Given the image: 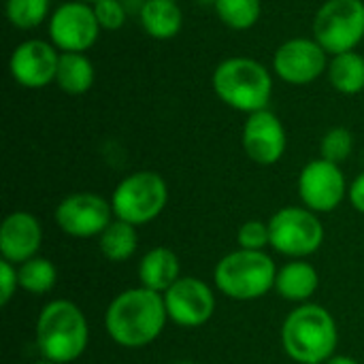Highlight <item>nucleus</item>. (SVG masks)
Here are the masks:
<instances>
[{
	"instance_id": "obj_15",
	"label": "nucleus",
	"mask_w": 364,
	"mask_h": 364,
	"mask_svg": "<svg viewBox=\"0 0 364 364\" xmlns=\"http://www.w3.org/2000/svg\"><path fill=\"white\" fill-rule=\"evenodd\" d=\"M243 149L256 164H275L286 151V130L271 111L250 113L243 128Z\"/></svg>"
},
{
	"instance_id": "obj_20",
	"label": "nucleus",
	"mask_w": 364,
	"mask_h": 364,
	"mask_svg": "<svg viewBox=\"0 0 364 364\" xmlns=\"http://www.w3.org/2000/svg\"><path fill=\"white\" fill-rule=\"evenodd\" d=\"M55 81L66 94H83L94 83V66L83 53L64 51L60 55Z\"/></svg>"
},
{
	"instance_id": "obj_2",
	"label": "nucleus",
	"mask_w": 364,
	"mask_h": 364,
	"mask_svg": "<svg viewBox=\"0 0 364 364\" xmlns=\"http://www.w3.org/2000/svg\"><path fill=\"white\" fill-rule=\"evenodd\" d=\"M339 343L333 316L314 303L296 307L282 326L284 352L299 364H326Z\"/></svg>"
},
{
	"instance_id": "obj_18",
	"label": "nucleus",
	"mask_w": 364,
	"mask_h": 364,
	"mask_svg": "<svg viewBox=\"0 0 364 364\" xmlns=\"http://www.w3.org/2000/svg\"><path fill=\"white\" fill-rule=\"evenodd\" d=\"M318 284H320L318 271L309 262L294 260L277 271L275 290L286 301L307 303V299H311L314 292L318 290Z\"/></svg>"
},
{
	"instance_id": "obj_14",
	"label": "nucleus",
	"mask_w": 364,
	"mask_h": 364,
	"mask_svg": "<svg viewBox=\"0 0 364 364\" xmlns=\"http://www.w3.org/2000/svg\"><path fill=\"white\" fill-rule=\"evenodd\" d=\"M58 64H60V55L55 53V49L45 41L32 38L21 43L13 51L9 68L19 85L38 90L51 83V79H55Z\"/></svg>"
},
{
	"instance_id": "obj_24",
	"label": "nucleus",
	"mask_w": 364,
	"mask_h": 364,
	"mask_svg": "<svg viewBox=\"0 0 364 364\" xmlns=\"http://www.w3.org/2000/svg\"><path fill=\"white\" fill-rule=\"evenodd\" d=\"M218 17L232 30H247L260 17V0H215Z\"/></svg>"
},
{
	"instance_id": "obj_4",
	"label": "nucleus",
	"mask_w": 364,
	"mask_h": 364,
	"mask_svg": "<svg viewBox=\"0 0 364 364\" xmlns=\"http://www.w3.org/2000/svg\"><path fill=\"white\" fill-rule=\"evenodd\" d=\"M213 90L218 98L224 100L228 107L245 113H256L267 109L273 92V81L269 70L260 62L250 58H230L215 68Z\"/></svg>"
},
{
	"instance_id": "obj_6",
	"label": "nucleus",
	"mask_w": 364,
	"mask_h": 364,
	"mask_svg": "<svg viewBox=\"0 0 364 364\" xmlns=\"http://www.w3.org/2000/svg\"><path fill=\"white\" fill-rule=\"evenodd\" d=\"M166 200V181L158 173L141 171L119 181L113 192L111 207L117 220H124L132 226H141L156 220L164 211Z\"/></svg>"
},
{
	"instance_id": "obj_8",
	"label": "nucleus",
	"mask_w": 364,
	"mask_h": 364,
	"mask_svg": "<svg viewBox=\"0 0 364 364\" xmlns=\"http://www.w3.org/2000/svg\"><path fill=\"white\" fill-rule=\"evenodd\" d=\"M271 247L290 258H305L320 250L324 243L322 222L307 207H284L271 222Z\"/></svg>"
},
{
	"instance_id": "obj_11",
	"label": "nucleus",
	"mask_w": 364,
	"mask_h": 364,
	"mask_svg": "<svg viewBox=\"0 0 364 364\" xmlns=\"http://www.w3.org/2000/svg\"><path fill=\"white\" fill-rule=\"evenodd\" d=\"M162 296L168 320L183 328L203 326L215 311V296L211 288L196 277H179Z\"/></svg>"
},
{
	"instance_id": "obj_3",
	"label": "nucleus",
	"mask_w": 364,
	"mask_h": 364,
	"mask_svg": "<svg viewBox=\"0 0 364 364\" xmlns=\"http://www.w3.org/2000/svg\"><path fill=\"white\" fill-rule=\"evenodd\" d=\"M87 320L70 301H51L36 320V346L45 360L68 364L87 348Z\"/></svg>"
},
{
	"instance_id": "obj_9",
	"label": "nucleus",
	"mask_w": 364,
	"mask_h": 364,
	"mask_svg": "<svg viewBox=\"0 0 364 364\" xmlns=\"http://www.w3.org/2000/svg\"><path fill=\"white\" fill-rule=\"evenodd\" d=\"M113 207L102 196L92 192H79L66 196L58 209H55V222L62 232L77 237V239H90L100 237L107 226L111 224Z\"/></svg>"
},
{
	"instance_id": "obj_32",
	"label": "nucleus",
	"mask_w": 364,
	"mask_h": 364,
	"mask_svg": "<svg viewBox=\"0 0 364 364\" xmlns=\"http://www.w3.org/2000/svg\"><path fill=\"white\" fill-rule=\"evenodd\" d=\"M79 2H85V4H87V2H94V4H96L98 0H79Z\"/></svg>"
},
{
	"instance_id": "obj_25",
	"label": "nucleus",
	"mask_w": 364,
	"mask_h": 364,
	"mask_svg": "<svg viewBox=\"0 0 364 364\" xmlns=\"http://www.w3.org/2000/svg\"><path fill=\"white\" fill-rule=\"evenodd\" d=\"M49 9V0H6V17L15 28L28 30L38 26Z\"/></svg>"
},
{
	"instance_id": "obj_13",
	"label": "nucleus",
	"mask_w": 364,
	"mask_h": 364,
	"mask_svg": "<svg viewBox=\"0 0 364 364\" xmlns=\"http://www.w3.org/2000/svg\"><path fill=\"white\" fill-rule=\"evenodd\" d=\"M273 66L284 81L292 85H307L324 73L326 51L318 41L292 38L275 51Z\"/></svg>"
},
{
	"instance_id": "obj_23",
	"label": "nucleus",
	"mask_w": 364,
	"mask_h": 364,
	"mask_svg": "<svg viewBox=\"0 0 364 364\" xmlns=\"http://www.w3.org/2000/svg\"><path fill=\"white\" fill-rule=\"evenodd\" d=\"M19 277V288H23L30 294H47L55 286V267L47 258H30L17 269Z\"/></svg>"
},
{
	"instance_id": "obj_26",
	"label": "nucleus",
	"mask_w": 364,
	"mask_h": 364,
	"mask_svg": "<svg viewBox=\"0 0 364 364\" xmlns=\"http://www.w3.org/2000/svg\"><path fill=\"white\" fill-rule=\"evenodd\" d=\"M352 147H354V139H352V132L348 128H333L326 132V136L322 139V158L333 162V164H339V162H346L352 154Z\"/></svg>"
},
{
	"instance_id": "obj_21",
	"label": "nucleus",
	"mask_w": 364,
	"mask_h": 364,
	"mask_svg": "<svg viewBox=\"0 0 364 364\" xmlns=\"http://www.w3.org/2000/svg\"><path fill=\"white\" fill-rule=\"evenodd\" d=\"M98 245L107 260L124 262V260L132 258V254L136 252V245H139L136 226H132L124 220H113L107 226V230L100 235Z\"/></svg>"
},
{
	"instance_id": "obj_27",
	"label": "nucleus",
	"mask_w": 364,
	"mask_h": 364,
	"mask_svg": "<svg viewBox=\"0 0 364 364\" xmlns=\"http://www.w3.org/2000/svg\"><path fill=\"white\" fill-rule=\"evenodd\" d=\"M239 247L241 250H252V252H264L267 245H271V230L269 224L258 222V220H250L239 228L237 235Z\"/></svg>"
},
{
	"instance_id": "obj_31",
	"label": "nucleus",
	"mask_w": 364,
	"mask_h": 364,
	"mask_svg": "<svg viewBox=\"0 0 364 364\" xmlns=\"http://www.w3.org/2000/svg\"><path fill=\"white\" fill-rule=\"evenodd\" d=\"M326 364H360L358 360H354V358H350V356H333L331 360Z\"/></svg>"
},
{
	"instance_id": "obj_5",
	"label": "nucleus",
	"mask_w": 364,
	"mask_h": 364,
	"mask_svg": "<svg viewBox=\"0 0 364 364\" xmlns=\"http://www.w3.org/2000/svg\"><path fill=\"white\" fill-rule=\"evenodd\" d=\"M213 279L224 296L232 301H256L275 288L277 269L264 252L239 247L218 262Z\"/></svg>"
},
{
	"instance_id": "obj_22",
	"label": "nucleus",
	"mask_w": 364,
	"mask_h": 364,
	"mask_svg": "<svg viewBox=\"0 0 364 364\" xmlns=\"http://www.w3.org/2000/svg\"><path fill=\"white\" fill-rule=\"evenodd\" d=\"M328 77L335 90L343 94H358L364 87V58L354 51L335 55L328 66Z\"/></svg>"
},
{
	"instance_id": "obj_34",
	"label": "nucleus",
	"mask_w": 364,
	"mask_h": 364,
	"mask_svg": "<svg viewBox=\"0 0 364 364\" xmlns=\"http://www.w3.org/2000/svg\"><path fill=\"white\" fill-rule=\"evenodd\" d=\"M36 364H55V363H49V360H41V363H36Z\"/></svg>"
},
{
	"instance_id": "obj_7",
	"label": "nucleus",
	"mask_w": 364,
	"mask_h": 364,
	"mask_svg": "<svg viewBox=\"0 0 364 364\" xmlns=\"http://www.w3.org/2000/svg\"><path fill=\"white\" fill-rule=\"evenodd\" d=\"M316 41L326 53L352 51L364 36L363 0H328L314 21Z\"/></svg>"
},
{
	"instance_id": "obj_12",
	"label": "nucleus",
	"mask_w": 364,
	"mask_h": 364,
	"mask_svg": "<svg viewBox=\"0 0 364 364\" xmlns=\"http://www.w3.org/2000/svg\"><path fill=\"white\" fill-rule=\"evenodd\" d=\"M98 19L94 9H90L85 2H66L62 4L53 15L49 23V36L55 47L64 51L83 53L90 49L98 38Z\"/></svg>"
},
{
	"instance_id": "obj_29",
	"label": "nucleus",
	"mask_w": 364,
	"mask_h": 364,
	"mask_svg": "<svg viewBox=\"0 0 364 364\" xmlns=\"http://www.w3.org/2000/svg\"><path fill=\"white\" fill-rule=\"evenodd\" d=\"M19 288V277H17V269L13 267V262L2 260L0 262V305H9V301L13 299L15 290Z\"/></svg>"
},
{
	"instance_id": "obj_1",
	"label": "nucleus",
	"mask_w": 364,
	"mask_h": 364,
	"mask_svg": "<svg viewBox=\"0 0 364 364\" xmlns=\"http://www.w3.org/2000/svg\"><path fill=\"white\" fill-rule=\"evenodd\" d=\"M168 320L164 296L147 288H130L117 294L105 316L109 337L128 350L154 343Z\"/></svg>"
},
{
	"instance_id": "obj_28",
	"label": "nucleus",
	"mask_w": 364,
	"mask_h": 364,
	"mask_svg": "<svg viewBox=\"0 0 364 364\" xmlns=\"http://www.w3.org/2000/svg\"><path fill=\"white\" fill-rule=\"evenodd\" d=\"M94 13L105 30H119L126 21V11L119 0H98L94 4Z\"/></svg>"
},
{
	"instance_id": "obj_19",
	"label": "nucleus",
	"mask_w": 364,
	"mask_h": 364,
	"mask_svg": "<svg viewBox=\"0 0 364 364\" xmlns=\"http://www.w3.org/2000/svg\"><path fill=\"white\" fill-rule=\"evenodd\" d=\"M143 30L154 38H173L183 23L181 9L175 0H145L141 9Z\"/></svg>"
},
{
	"instance_id": "obj_30",
	"label": "nucleus",
	"mask_w": 364,
	"mask_h": 364,
	"mask_svg": "<svg viewBox=\"0 0 364 364\" xmlns=\"http://www.w3.org/2000/svg\"><path fill=\"white\" fill-rule=\"evenodd\" d=\"M348 196H350L352 207H354L356 211L364 213V173L360 175V177H356V179H354V183L350 186Z\"/></svg>"
},
{
	"instance_id": "obj_17",
	"label": "nucleus",
	"mask_w": 364,
	"mask_h": 364,
	"mask_svg": "<svg viewBox=\"0 0 364 364\" xmlns=\"http://www.w3.org/2000/svg\"><path fill=\"white\" fill-rule=\"evenodd\" d=\"M141 286L164 294L179 279V258L168 247L149 250L139 264Z\"/></svg>"
},
{
	"instance_id": "obj_10",
	"label": "nucleus",
	"mask_w": 364,
	"mask_h": 364,
	"mask_svg": "<svg viewBox=\"0 0 364 364\" xmlns=\"http://www.w3.org/2000/svg\"><path fill=\"white\" fill-rule=\"evenodd\" d=\"M299 196L314 213H328L346 198V177L339 164L324 158L309 162L299 175Z\"/></svg>"
},
{
	"instance_id": "obj_16",
	"label": "nucleus",
	"mask_w": 364,
	"mask_h": 364,
	"mask_svg": "<svg viewBox=\"0 0 364 364\" xmlns=\"http://www.w3.org/2000/svg\"><path fill=\"white\" fill-rule=\"evenodd\" d=\"M43 241L38 220L28 211H15L4 218L0 228V254L2 260L23 264L34 258Z\"/></svg>"
},
{
	"instance_id": "obj_33",
	"label": "nucleus",
	"mask_w": 364,
	"mask_h": 364,
	"mask_svg": "<svg viewBox=\"0 0 364 364\" xmlns=\"http://www.w3.org/2000/svg\"><path fill=\"white\" fill-rule=\"evenodd\" d=\"M175 364H194V363H190V360H181V363H175Z\"/></svg>"
}]
</instances>
